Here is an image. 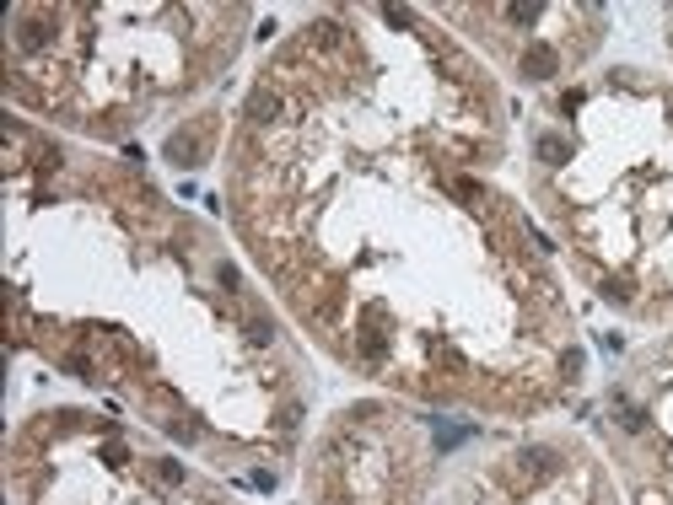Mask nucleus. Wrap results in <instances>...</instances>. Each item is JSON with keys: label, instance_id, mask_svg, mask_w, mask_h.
Listing matches in <instances>:
<instances>
[{"label": "nucleus", "instance_id": "f257e3e1", "mask_svg": "<svg viewBox=\"0 0 673 505\" xmlns=\"http://www.w3.org/2000/svg\"><path fill=\"white\" fill-rule=\"evenodd\" d=\"M275 113H281V97L269 92V86H259V92L248 97V119H254V124H269Z\"/></svg>", "mask_w": 673, "mask_h": 505}, {"label": "nucleus", "instance_id": "f03ea898", "mask_svg": "<svg viewBox=\"0 0 673 505\" xmlns=\"http://www.w3.org/2000/svg\"><path fill=\"white\" fill-rule=\"evenodd\" d=\"M523 70L533 75V81H544V75L555 70V54H550V48H528V54H523Z\"/></svg>", "mask_w": 673, "mask_h": 505}]
</instances>
